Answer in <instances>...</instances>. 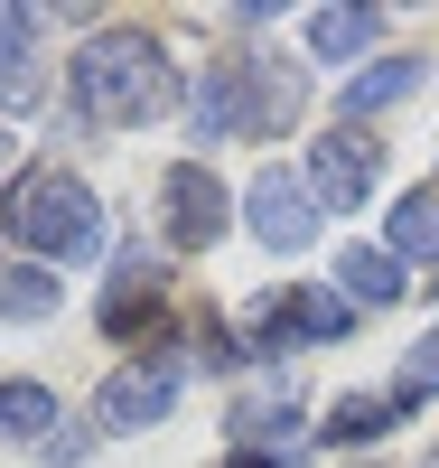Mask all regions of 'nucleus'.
<instances>
[{"label": "nucleus", "mask_w": 439, "mask_h": 468, "mask_svg": "<svg viewBox=\"0 0 439 468\" xmlns=\"http://www.w3.org/2000/svg\"><path fill=\"white\" fill-rule=\"evenodd\" d=\"M178 103V66L150 28H94L85 57H75V112L103 132H131V122H159Z\"/></svg>", "instance_id": "nucleus-1"}, {"label": "nucleus", "mask_w": 439, "mask_h": 468, "mask_svg": "<svg viewBox=\"0 0 439 468\" xmlns=\"http://www.w3.org/2000/svg\"><path fill=\"white\" fill-rule=\"evenodd\" d=\"M0 225H10V244L37 253V262H85V253H103V207H94V187L75 178V169H28L10 187V207H0Z\"/></svg>", "instance_id": "nucleus-2"}, {"label": "nucleus", "mask_w": 439, "mask_h": 468, "mask_svg": "<svg viewBox=\"0 0 439 468\" xmlns=\"http://www.w3.org/2000/svg\"><path fill=\"white\" fill-rule=\"evenodd\" d=\"M374 178H383V141H365L355 122H337L328 141L308 150V197H318V216H355L374 197Z\"/></svg>", "instance_id": "nucleus-3"}, {"label": "nucleus", "mask_w": 439, "mask_h": 468, "mask_svg": "<svg viewBox=\"0 0 439 468\" xmlns=\"http://www.w3.org/2000/svg\"><path fill=\"white\" fill-rule=\"evenodd\" d=\"M159 207H169V244L178 253H206L215 234H225V216H234V197L215 187L206 160H178L169 178H159Z\"/></svg>", "instance_id": "nucleus-4"}, {"label": "nucleus", "mask_w": 439, "mask_h": 468, "mask_svg": "<svg viewBox=\"0 0 439 468\" xmlns=\"http://www.w3.org/2000/svg\"><path fill=\"white\" fill-rule=\"evenodd\" d=\"M244 216H253V234H262L271 253H299L308 234H318V197H308L299 169H262V178L244 187Z\"/></svg>", "instance_id": "nucleus-5"}, {"label": "nucleus", "mask_w": 439, "mask_h": 468, "mask_svg": "<svg viewBox=\"0 0 439 468\" xmlns=\"http://www.w3.org/2000/svg\"><path fill=\"white\" fill-rule=\"evenodd\" d=\"M346 319H355V309H346L337 291H281V300L262 309L253 346H262V356H290V346H328V337H346Z\"/></svg>", "instance_id": "nucleus-6"}, {"label": "nucleus", "mask_w": 439, "mask_h": 468, "mask_svg": "<svg viewBox=\"0 0 439 468\" xmlns=\"http://www.w3.org/2000/svg\"><path fill=\"white\" fill-rule=\"evenodd\" d=\"M178 384H187L178 356H141V366H122V375L103 384V421H112V431H150V421H169Z\"/></svg>", "instance_id": "nucleus-7"}, {"label": "nucleus", "mask_w": 439, "mask_h": 468, "mask_svg": "<svg viewBox=\"0 0 439 468\" xmlns=\"http://www.w3.org/2000/svg\"><path fill=\"white\" fill-rule=\"evenodd\" d=\"M187 132L196 141H253V75H244V57H225V66H206V85H196V103H187Z\"/></svg>", "instance_id": "nucleus-8"}, {"label": "nucleus", "mask_w": 439, "mask_h": 468, "mask_svg": "<svg viewBox=\"0 0 439 468\" xmlns=\"http://www.w3.org/2000/svg\"><path fill=\"white\" fill-rule=\"evenodd\" d=\"M37 28H47V10H0V112L37 103Z\"/></svg>", "instance_id": "nucleus-9"}, {"label": "nucleus", "mask_w": 439, "mask_h": 468, "mask_svg": "<svg viewBox=\"0 0 439 468\" xmlns=\"http://www.w3.org/2000/svg\"><path fill=\"white\" fill-rule=\"evenodd\" d=\"M244 75H253V141L290 132L299 112H308V75H299V66H281V57H244Z\"/></svg>", "instance_id": "nucleus-10"}, {"label": "nucleus", "mask_w": 439, "mask_h": 468, "mask_svg": "<svg viewBox=\"0 0 439 468\" xmlns=\"http://www.w3.org/2000/svg\"><path fill=\"white\" fill-rule=\"evenodd\" d=\"M150 319H159V262H150V253H122V262H112L103 328H112V337H131V328H150Z\"/></svg>", "instance_id": "nucleus-11"}, {"label": "nucleus", "mask_w": 439, "mask_h": 468, "mask_svg": "<svg viewBox=\"0 0 439 468\" xmlns=\"http://www.w3.org/2000/svg\"><path fill=\"white\" fill-rule=\"evenodd\" d=\"M337 300L392 309V300H402V262H392L383 244H346V253H337Z\"/></svg>", "instance_id": "nucleus-12"}, {"label": "nucleus", "mask_w": 439, "mask_h": 468, "mask_svg": "<svg viewBox=\"0 0 439 468\" xmlns=\"http://www.w3.org/2000/svg\"><path fill=\"white\" fill-rule=\"evenodd\" d=\"M234 441H244V450H299V412H290V394H253V403H234Z\"/></svg>", "instance_id": "nucleus-13"}, {"label": "nucleus", "mask_w": 439, "mask_h": 468, "mask_svg": "<svg viewBox=\"0 0 439 468\" xmlns=\"http://www.w3.org/2000/svg\"><path fill=\"white\" fill-rule=\"evenodd\" d=\"M383 253H392V262H439V187H412V197L392 207Z\"/></svg>", "instance_id": "nucleus-14"}, {"label": "nucleus", "mask_w": 439, "mask_h": 468, "mask_svg": "<svg viewBox=\"0 0 439 468\" xmlns=\"http://www.w3.org/2000/svg\"><path fill=\"white\" fill-rule=\"evenodd\" d=\"M430 75V57H383V66H365V75H346V122L355 112H383V103H402L412 85Z\"/></svg>", "instance_id": "nucleus-15"}, {"label": "nucleus", "mask_w": 439, "mask_h": 468, "mask_svg": "<svg viewBox=\"0 0 439 468\" xmlns=\"http://www.w3.org/2000/svg\"><path fill=\"white\" fill-rule=\"evenodd\" d=\"M374 28H383L374 10H346V0H337V10H308V48L328 57V66H346L355 48H374Z\"/></svg>", "instance_id": "nucleus-16"}, {"label": "nucleus", "mask_w": 439, "mask_h": 468, "mask_svg": "<svg viewBox=\"0 0 439 468\" xmlns=\"http://www.w3.org/2000/svg\"><path fill=\"white\" fill-rule=\"evenodd\" d=\"M402 412H412L402 394H346V403L328 412V441H337V450H355V441H374V431H392V421H402Z\"/></svg>", "instance_id": "nucleus-17"}, {"label": "nucleus", "mask_w": 439, "mask_h": 468, "mask_svg": "<svg viewBox=\"0 0 439 468\" xmlns=\"http://www.w3.org/2000/svg\"><path fill=\"white\" fill-rule=\"evenodd\" d=\"M0 431H19V441H37V431H57V394L47 384H0Z\"/></svg>", "instance_id": "nucleus-18"}, {"label": "nucleus", "mask_w": 439, "mask_h": 468, "mask_svg": "<svg viewBox=\"0 0 439 468\" xmlns=\"http://www.w3.org/2000/svg\"><path fill=\"white\" fill-rule=\"evenodd\" d=\"M0 309H10V319H57V271H47V262L0 271Z\"/></svg>", "instance_id": "nucleus-19"}, {"label": "nucleus", "mask_w": 439, "mask_h": 468, "mask_svg": "<svg viewBox=\"0 0 439 468\" xmlns=\"http://www.w3.org/2000/svg\"><path fill=\"white\" fill-rule=\"evenodd\" d=\"M392 394H402V403H430V394H439V328L402 356V384H392Z\"/></svg>", "instance_id": "nucleus-20"}, {"label": "nucleus", "mask_w": 439, "mask_h": 468, "mask_svg": "<svg viewBox=\"0 0 439 468\" xmlns=\"http://www.w3.org/2000/svg\"><path fill=\"white\" fill-rule=\"evenodd\" d=\"M225 468H271V459H262V450H234V459H225Z\"/></svg>", "instance_id": "nucleus-21"}, {"label": "nucleus", "mask_w": 439, "mask_h": 468, "mask_svg": "<svg viewBox=\"0 0 439 468\" xmlns=\"http://www.w3.org/2000/svg\"><path fill=\"white\" fill-rule=\"evenodd\" d=\"M10 150H19V141H10V132H0V169H10Z\"/></svg>", "instance_id": "nucleus-22"}, {"label": "nucleus", "mask_w": 439, "mask_h": 468, "mask_svg": "<svg viewBox=\"0 0 439 468\" xmlns=\"http://www.w3.org/2000/svg\"><path fill=\"white\" fill-rule=\"evenodd\" d=\"M430 468H439V459H430Z\"/></svg>", "instance_id": "nucleus-23"}]
</instances>
